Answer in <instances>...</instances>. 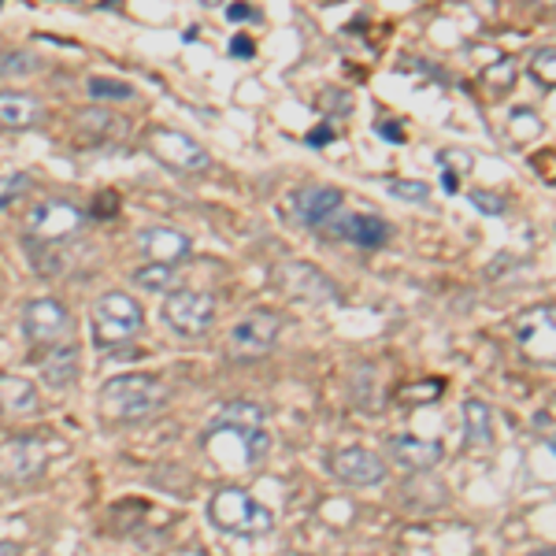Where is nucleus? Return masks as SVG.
<instances>
[{"mask_svg":"<svg viewBox=\"0 0 556 556\" xmlns=\"http://www.w3.org/2000/svg\"><path fill=\"white\" fill-rule=\"evenodd\" d=\"M212 438H230V442L241 450V464L245 468H260L264 456L271 453V430H267V412L256 405V401H230V405L219 408V416L208 424V434L204 442Z\"/></svg>","mask_w":556,"mask_h":556,"instance_id":"1","label":"nucleus"},{"mask_svg":"<svg viewBox=\"0 0 556 556\" xmlns=\"http://www.w3.org/2000/svg\"><path fill=\"white\" fill-rule=\"evenodd\" d=\"M167 405V390L152 375H119L101 386V416L112 424H138Z\"/></svg>","mask_w":556,"mask_h":556,"instance_id":"2","label":"nucleus"},{"mask_svg":"<svg viewBox=\"0 0 556 556\" xmlns=\"http://www.w3.org/2000/svg\"><path fill=\"white\" fill-rule=\"evenodd\" d=\"M208 523L223 534L235 538H264L275 531V513L267 505H260L249 490L241 486H219L208 497Z\"/></svg>","mask_w":556,"mask_h":556,"instance_id":"3","label":"nucleus"},{"mask_svg":"<svg viewBox=\"0 0 556 556\" xmlns=\"http://www.w3.org/2000/svg\"><path fill=\"white\" fill-rule=\"evenodd\" d=\"M89 323H93V342L97 349H112V345H127L134 334L146 323V312L141 304L123 290H112L104 298L93 301V312H89Z\"/></svg>","mask_w":556,"mask_h":556,"instance_id":"4","label":"nucleus"},{"mask_svg":"<svg viewBox=\"0 0 556 556\" xmlns=\"http://www.w3.org/2000/svg\"><path fill=\"white\" fill-rule=\"evenodd\" d=\"M71 330H75V319H71L64 301L34 298L23 304V334L34 349L64 345V342H71Z\"/></svg>","mask_w":556,"mask_h":556,"instance_id":"5","label":"nucleus"},{"mask_svg":"<svg viewBox=\"0 0 556 556\" xmlns=\"http://www.w3.org/2000/svg\"><path fill=\"white\" fill-rule=\"evenodd\" d=\"M160 316L178 338H204L215 323V298L201 290H172L164 298Z\"/></svg>","mask_w":556,"mask_h":556,"instance_id":"6","label":"nucleus"},{"mask_svg":"<svg viewBox=\"0 0 556 556\" xmlns=\"http://www.w3.org/2000/svg\"><path fill=\"white\" fill-rule=\"evenodd\" d=\"M278 330H282V319L267 308H256L249 316H241L227 334V353L235 361H260L267 356L278 342Z\"/></svg>","mask_w":556,"mask_h":556,"instance_id":"7","label":"nucleus"},{"mask_svg":"<svg viewBox=\"0 0 556 556\" xmlns=\"http://www.w3.org/2000/svg\"><path fill=\"white\" fill-rule=\"evenodd\" d=\"M516 342L527 361L538 367H556V308L542 304L516 319Z\"/></svg>","mask_w":556,"mask_h":556,"instance_id":"8","label":"nucleus"},{"mask_svg":"<svg viewBox=\"0 0 556 556\" xmlns=\"http://www.w3.org/2000/svg\"><path fill=\"white\" fill-rule=\"evenodd\" d=\"M146 149L160 160V164L175 167V172H186V175L208 172V164H212L208 152H204L190 138V134H182V130H167V127L149 130L146 134Z\"/></svg>","mask_w":556,"mask_h":556,"instance_id":"9","label":"nucleus"},{"mask_svg":"<svg viewBox=\"0 0 556 556\" xmlns=\"http://www.w3.org/2000/svg\"><path fill=\"white\" fill-rule=\"evenodd\" d=\"M45 464H49V456H45L41 442H34V438H8V442H0V486L20 490L26 482L41 479Z\"/></svg>","mask_w":556,"mask_h":556,"instance_id":"10","label":"nucleus"},{"mask_svg":"<svg viewBox=\"0 0 556 556\" xmlns=\"http://www.w3.org/2000/svg\"><path fill=\"white\" fill-rule=\"evenodd\" d=\"M83 223H86V215L71 201H41L26 215V235L34 241H45V245H56V241L75 235Z\"/></svg>","mask_w":556,"mask_h":556,"instance_id":"11","label":"nucleus"},{"mask_svg":"<svg viewBox=\"0 0 556 556\" xmlns=\"http://www.w3.org/2000/svg\"><path fill=\"white\" fill-rule=\"evenodd\" d=\"M319 235L334 238V241H349L356 249H382L386 238H390V227L379 219V215H364V212H353V215H330L327 223L319 227Z\"/></svg>","mask_w":556,"mask_h":556,"instance_id":"12","label":"nucleus"},{"mask_svg":"<svg viewBox=\"0 0 556 556\" xmlns=\"http://www.w3.org/2000/svg\"><path fill=\"white\" fill-rule=\"evenodd\" d=\"M290 212L301 227L319 230L330 215L342 212V190H334V186H304V190L290 197Z\"/></svg>","mask_w":556,"mask_h":556,"instance_id":"13","label":"nucleus"},{"mask_svg":"<svg viewBox=\"0 0 556 556\" xmlns=\"http://www.w3.org/2000/svg\"><path fill=\"white\" fill-rule=\"evenodd\" d=\"M278 278H282L286 293L298 301H312V304H327V301H338V290L319 267L312 264H282L278 267Z\"/></svg>","mask_w":556,"mask_h":556,"instance_id":"14","label":"nucleus"},{"mask_svg":"<svg viewBox=\"0 0 556 556\" xmlns=\"http://www.w3.org/2000/svg\"><path fill=\"white\" fill-rule=\"evenodd\" d=\"M330 471L338 475L342 482H349V486H379V482L386 479V464L382 456H375L371 450H342L330 460Z\"/></svg>","mask_w":556,"mask_h":556,"instance_id":"15","label":"nucleus"},{"mask_svg":"<svg viewBox=\"0 0 556 556\" xmlns=\"http://www.w3.org/2000/svg\"><path fill=\"white\" fill-rule=\"evenodd\" d=\"M138 249L141 256L149 260V264H178V260L190 256V238L182 235V230H172V227H149L138 235Z\"/></svg>","mask_w":556,"mask_h":556,"instance_id":"16","label":"nucleus"},{"mask_svg":"<svg viewBox=\"0 0 556 556\" xmlns=\"http://www.w3.org/2000/svg\"><path fill=\"white\" fill-rule=\"evenodd\" d=\"M386 453L393 456V464L405 471H430L442 464L445 450L438 442H424V438H408V434H397L386 442Z\"/></svg>","mask_w":556,"mask_h":556,"instance_id":"17","label":"nucleus"},{"mask_svg":"<svg viewBox=\"0 0 556 556\" xmlns=\"http://www.w3.org/2000/svg\"><path fill=\"white\" fill-rule=\"evenodd\" d=\"M45 115L41 101L34 93H20V89H0V127L8 130H30L38 127Z\"/></svg>","mask_w":556,"mask_h":556,"instance_id":"18","label":"nucleus"},{"mask_svg":"<svg viewBox=\"0 0 556 556\" xmlns=\"http://www.w3.org/2000/svg\"><path fill=\"white\" fill-rule=\"evenodd\" d=\"M41 379L49 382L52 390H67V386L78 379V345L75 342L52 345L49 353L41 356Z\"/></svg>","mask_w":556,"mask_h":556,"instance_id":"19","label":"nucleus"},{"mask_svg":"<svg viewBox=\"0 0 556 556\" xmlns=\"http://www.w3.org/2000/svg\"><path fill=\"white\" fill-rule=\"evenodd\" d=\"M0 390L4 393H15V397H0V408L12 412V416H30L38 412V390L23 379H0Z\"/></svg>","mask_w":556,"mask_h":556,"instance_id":"20","label":"nucleus"},{"mask_svg":"<svg viewBox=\"0 0 556 556\" xmlns=\"http://www.w3.org/2000/svg\"><path fill=\"white\" fill-rule=\"evenodd\" d=\"M130 278H134L138 290H149V293H172L178 286V275H175L172 264H146V267H138Z\"/></svg>","mask_w":556,"mask_h":556,"instance_id":"21","label":"nucleus"},{"mask_svg":"<svg viewBox=\"0 0 556 556\" xmlns=\"http://www.w3.org/2000/svg\"><path fill=\"white\" fill-rule=\"evenodd\" d=\"M464 419H468V445H490V408L482 401H468Z\"/></svg>","mask_w":556,"mask_h":556,"instance_id":"22","label":"nucleus"},{"mask_svg":"<svg viewBox=\"0 0 556 556\" xmlns=\"http://www.w3.org/2000/svg\"><path fill=\"white\" fill-rule=\"evenodd\" d=\"M89 101H130L134 86L127 83H112V78H89L86 83Z\"/></svg>","mask_w":556,"mask_h":556,"instance_id":"23","label":"nucleus"},{"mask_svg":"<svg viewBox=\"0 0 556 556\" xmlns=\"http://www.w3.org/2000/svg\"><path fill=\"white\" fill-rule=\"evenodd\" d=\"M531 78L538 86L556 89V49H538L531 56Z\"/></svg>","mask_w":556,"mask_h":556,"instance_id":"24","label":"nucleus"},{"mask_svg":"<svg viewBox=\"0 0 556 556\" xmlns=\"http://www.w3.org/2000/svg\"><path fill=\"white\" fill-rule=\"evenodd\" d=\"M482 83L490 86L493 97L508 93V89H513V83H516V64H513V60H501V64H493L486 75H482Z\"/></svg>","mask_w":556,"mask_h":556,"instance_id":"25","label":"nucleus"},{"mask_svg":"<svg viewBox=\"0 0 556 556\" xmlns=\"http://www.w3.org/2000/svg\"><path fill=\"white\" fill-rule=\"evenodd\" d=\"M38 67V60L30 52H4L0 56V78H20V75H30Z\"/></svg>","mask_w":556,"mask_h":556,"instance_id":"26","label":"nucleus"},{"mask_svg":"<svg viewBox=\"0 0 556 556\" xmlns=\"http://www.w3.org/2000/svg\"><path fill=\"white\" fill-rule=\"evenodd\" d=\"M386 190H390L393 197H401V201H416V204H424L430 197V190L424 182H401V178H390V182H386Z\"/></svg>","mask_w":556,"mask_h":556,"instance_id":"27","label":"nucleus"},{"mask_svg":"<svg viewBox=\"0 0 556 556\" xmlns=\"http://www.w3.org/2000/svg\"><path fill=\"white\" fill-rule=\"evenodd\" d=\"M468 201H471L482 215H501V212H505V197H497V193H490V190H471V193H468Z\"/></svg>","mask_w":556,"mask_h":556,"instance_id":"28","label":"nucleus"},{"mask_svg":"<svg viewBox=\"0 0 556 556\" xmlns=\"http://www.w3.org/2000/svg\"><path fill=\"white\" fill-rule=\"evenodd\" d=\"M438 393H442V382L434 379V382L419 386V390H416V386H408V390H401V397H405V401H434Z\"/></svg>","mask_w":556,"mask_h":556,"instance_id":"29","label":"nucleus"},{"mask_svg":"<svg viewBox=\"0 0 556 556\" xmlns=\"http://www.w3.org/2000/svg\"><path fill=\"white\" fill-rule=\"evenodd\" d=\"M227 20H230V23H256L260 15H256V8H253V4H230V8H227Z\"/></svg>","mask_w":556,"mask_h":556,"instance_id":"30","label":"nucleus"},{"mask_svg":"<svg viewBox=\"0 0 556 556\" xmlns=\"http://www.w3.org/2000/svg\"><path fill=\"white\" fill-rule=\"evenodd\" d=\"M253 38H245V34H238L235 41H230V56H238V60H249L253 56Z\"/></svg>","mask_w":556,"mask_h":556,"instance_id":"31","label":"nucleus"},{"mask_svg":"<svg viewBox=\"0 0 556 556\" xmlns=\"http://www.w3.org/2000/svg\"><path fill=\"white\" fill-rule=\"evenodd\" d=\"M26 182H30V178H26V175H15V178H12V186H8V193L0 197V208H8V204H12L15 197L23 193V186H26Z\"/></svg>","mask_w":556,"mask_h":556,"instance_id":"32","label":"nucleus"},{"mask_svg":"<svg viewBox=\"0 0 556 556\" xmlns=\"http://www.w3.org/2000/svg\"><path fill=\"white\" fill-rule=\"evenodd\" d=\"M456 182H460V178H456L453 167H442V186H445V193H456Z\"/></svg>","mask_w":556,"mask_h":556,"instance_id":"33","label":"nucleus"},{"mask_svg":"<svg viewBox=\"0 0 556 556\" xmlns=\"http://www.w3.org/2000/svg\"><path fill=\"white\" fill-rule=\"evenodd\" d=\"M330 138H334V130H330V127H319V130L308 138V146H323V141H330Z\"/></svg>","mask_w":556,"mask_h":556,"instance_id":"34","label":"nucleus"},{"mask_svg":"<svg viewBox=\"0 0 556 556\" xmlns=\"http://www.w3.org/2000/svg\"><path fill=\"white\" fill-rule=\"evenodd\" d=\"M382 138H390V141H405V134H401L397 123H390V127H386V123H382Z\"/></svg>","mask_w":556,"mask_h":556,"instance_id":"35","label":"nucleus"},{"mask_svg":"<svg viewBox=\"0 0 556 556\" xmlns=\"http://www.w3.org/2000/svg\"><path fill=\"white\" fill-rule=\"evenodd\" d=\"M527 4H534L538 12H556V0H527Z\"/></svg>","mask_w":556,"mask_h":556,"instance_id":"36","label":"nucleus"},{"mask_svg":"<svg viewBox=\"0 0 556 556\" xmlns=\"http://www.w3.org/2000/svg\"><path fill=\"white\" fill-rule=\"evenodd\" d=\"M0 556H20V545H15V542H0Z\"/></svg>","mask_w":556,"mask_h":556,"instance_id":"37","label":"nucleus"},{"mask_svg":"<svg viewBox=\"0 0 556 556\" xmlns=\"http://www.w3.org/2000/svg\"><path fill=\"white\" fill-rule=\"evenodd\" d=\"M538 556H556V553H538Z\"/></svg>","mask_w":556,"mask_h":556,"instance_id":"38","label":"nucleus"},{"mask_svg":"<svg viewBox=\"0 0 556 556\" xmlns=\"http://www.w3.org/2000/svg\"><path fill=\"white\" fill-rule=\"evenodd\" d=\"M553 412H556V397H553Z\"/></svg>","mask_w":556,"mask_h":556,"instance_id":"39","label":"nucleus"}]
</instances>
